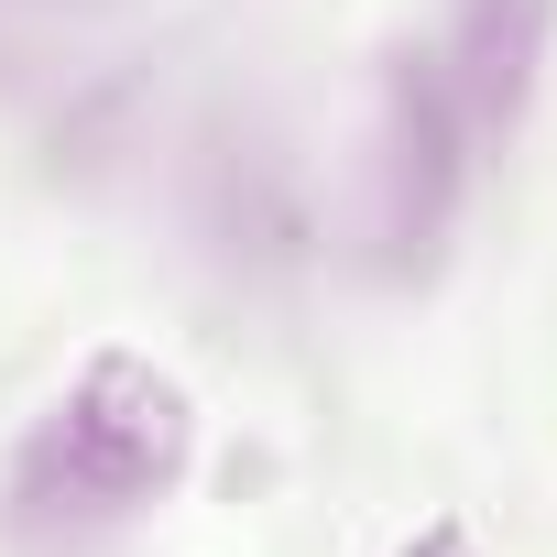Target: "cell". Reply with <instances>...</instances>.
<instances>
[{
  "mask_svg": "<svg viewBox=\"0 0 557 557\" xmlns=\"http://www.w3.org/2000/svg\"><path fill=\"white\" fill-rule=\"evenodd\" d=\"M197 459V405L164 361L99 350L12 448L0 470V524L23 546H88L132 513H153Z\"/></svg>",
  "mask_w": 557,
  "mask_h": 557,
  "instance_id": "cell-1",
  "label": "cell"
},
{
  "mask_svg": "<svg viewBox=\"0 0 557 557\" xmlns=\"http://www.w3.org/2000/svg\"><path fill=\"white\" fill-rule=\"evenodd\" d=\"M459 186H470V121H459L437 55H383V77H372V175H361L372 273H394V285L426 273L448 251Z\"/></svg>",
  "mask_w": 557,
  "mask_h": 557,
  "instance_id": "cell-2",
  "label": "cell"
},
{
  "mask_svg": "<svg viewBox=\"0 0 557 557\" xmlns=\"http://www.w3.org/2000/svg\"><path fill=\"white\" fill-rule=\"evenodd\" d=\"M546 45H557V0H448V99L481 143H513L535 88H546Z\"/></svg>",
  "mask_w": 557,
  "mask_h": 557,
  "instance_id": "cell-3",
  "label": "cell"
},
{
  "mask_svg": "<svg viewBox=\"0 0 557 557\" xmlns=\"http://www.w3.org/2000/svg\"><path fill=\"white\" fill-rule=\"evenodd\" d=\"M405 557H481V546H470V524H459V513H437V524H426Z\"/></svg>",
  "mask_w": 557,
  "mask_h": 557,
  "instance_id": "cell-4",
  "label": "cell"
},
{
  "mask_svg": "<svg viewBox=\"0 0 557 557\" xmlns=\"http://www.w3.org/2000/svg\"><path fill=\"white\" fill-rule=\"evenodd\" d=\"M12 88H23V55H12V45H0V99H12Z\"/></svg>",
  "mask_w": 557,
  "mask_h": 557,
  "instance_id": "cell-5",
  "label": "cell"
}]
</instances>
